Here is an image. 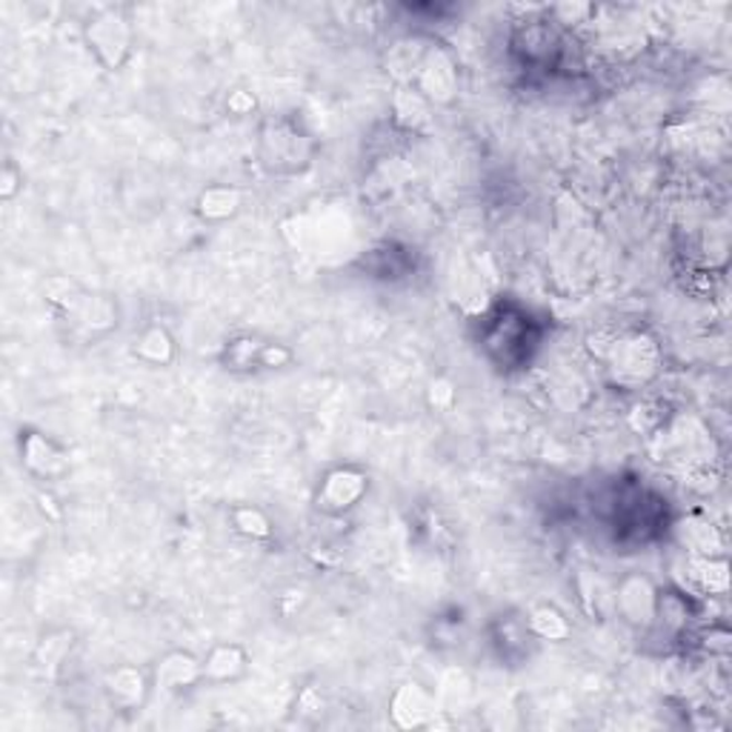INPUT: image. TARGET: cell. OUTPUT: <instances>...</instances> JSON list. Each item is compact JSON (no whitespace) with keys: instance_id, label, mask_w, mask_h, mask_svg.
<instances>
[{"instance_id":"1","label":"cell","mask_w":732,"mask_h":732,"mask_svg":"<svg viewBox=\"0 0 732 732\" xmlns=\"http://www.w3.org/2000/svg\"><path fill=\"white\" fill-rule=\"evenodd\" d=\"M596 349L598 361L604 363V370L619 386L638 389L647 381H652L661 363L658 344L647 333H619V335H598Z\"/></svg>"},{"instance_id":"2","label":"cell","mask_w":732,"mask_h":732,"mask_svg":"<svg viewBox=\"0 0 732 732\" xmlns=\"http://www.w3.org/2000/svg\"><path fill=\"white\" fill-rule=\"evenodd\" d=\"M315 137L295 118H269L257 135V158L261 167L273 175H298L312 167Z\"/></svg>"},{"instance_id":"3","label":"cell","mask_w":732,"mask_h":732,"mask_svg":"<svg viewBox=\"0 0 732 732\" xmlns=\"http://www.w3.org/2000/svg\"><path fill=\"white\" fill-rule=\"evenodd\" d=\"M86 46L95 55V61L109 72L127 63L129 52H132V40H135V29H132V17L123 7H104L86 21L84 29Z\"/></svg>"},{"instance_id":"4","label":"cell","mask_w":732,"mask_h":732,"mask_svg":"<svg viewBox=\"0 0 732 732\" xmlns=\"http://www.w3.org/2000/svg\"><path fill=\"white\" fill-rule=\"evenodd\" d=\"M370 490V478L358 467H338L326 472L321 487H317L315 506L326 515H344L356 509Z\"/></svg>"},{"instance_id":"5","label":"cell","mask_w":732,"mask_h":732,"mask_svg":"<svg viewBox=\"0 0 732 732\" xmlns=\"http://www.w3.org/2000/svg\"><path fill=\"white\" fill-rule=\"evenodd\" d=\"M21 464L38 481H61L69 472V455L49 435L35 430L21 432Z\"/></svg>"},{"instance_id":"6","label":"cell","mask_w":732,"mask_h":732,"mask_svg":"<svg viewBox=\"0 0 732 732\" xmlns=\"http://www.w3.org/2000/svg\"><path fill=\"white\" fill-rule=\"evenodd\" d=\"M658 589L649 581L647 575L629 573L624 581L619 584V596H615V607H619L621 619L627 621L629 627L649 629L656 624L658 615Z\"/></svg>"},{"instance_id":"7","label":"cell","mask_w":732,"mask_h":732,"mask_svg":"<svg viewBox=\"0 0 732 732\" xmlns=\"http://www.w3.org/2000/svg\"><path fill=\"white\" fill-rule=\"evenodd\" d=\"M201 681H204V661L192 652H169L152 670V687L164 689V693L195 687Z\"/></svg>"},{"instance_id":"8","label":"cell","mask_w":732,"mask_h":732,"mask_svg":"<svg viewBox=\"0 0 732 732\" xmlns=\"http://www.w3.org/2000/svg\"><path fill=\"white\" fill-rule=\"evenodd\" d=\"M435 712V698L430 695V689L418 684V681H407L400 684L393 693V701H389V716H393L395 727H423Z\"/></svg>"},{"instance_id":"9","label":"cell","mask_w":732,"mask_h":732,"mask_svg":"<svg viewBox=\"0 0 732 732\" xmlns=\"http://www.w3.org/2000/svg\"><path fill=\"white\" fill-rule=\"evenodd\" d=\"M204 681L212 684H232L247 675L250 656L241 644H215L204 658Z\"/></svg>"},{"instance_id":"10","label":"cell","mask_w":732,"mask_h":732,"mask_svg":"<svg viewBox=\"0 0 732 732\" xmlns=\"http://www.w3.org/2000/svg\"><path fill=\"white\" fill-rule=\"evenodd\" d=\"M679 541L687 550V555L695 559H716L724 555V538L716 529V524L704 515H689L679 527Z\"/></svg>"},{"instance_id":"11","label":"cell","mask_w":732,"mask_h":732,"mask_svg":"<svg viewBox=\"0 0 732 732\" xmlns=\"http://www.w3.org/2000/svg\"><path fill=\"white\" fill-rule=\"evenodd\" d=\"M152 689V679H146L137 667H115L106 675V693L112 698V704L123 707V710H135Z\"/></svg>"},{"instance_id":"12","label":"cell","mask_w":732,"mask_h":732,"mask_svg":"<svg viewBox=\"0 0 732 732\" xmlns=\"http://www.w3.org/2000/svg\"><path fill=\"white\" fill-rule=\"evenodd\" d=\"M243 206L241 189L229 187V183H215V187H206L197 197V215L212 224H220V220L235 218Z\"/></svg>"},{"instance_id":"13","label":"cell","mask_w":732,"mask_h":732,"mask_svg":"<svg viewBox=\"0 0 732 732\" xmlns=\"http://www.w3.org/2000/svg\"><path fill=\"white\" fill-rule=\"evenodd\" d=\"M687 566L693 584L707 596H724L727 589H730V566H727L724 555H716V559L687 555Z\"/></svg>"},{"instance_id":"14","label":"cell","mask_w":732,"mask_h":732,"mask_svg":"<svg viewBox=\"0 0 732 732\" xmlns=\"http://www.w3.org/2000/svg\"><path fill=\"white\" fill-rule=\"evenodd\" d=\"M135 358L152 367H169L175 361V338L167 326L152 324L135 340Z\"/></svg>"},{"instance_id":"15","label":"cell","mask_w":732,"mask_h":732,"mask_svg":"<svg viewBox=\"0 0 732 732\" xmlns=\"http://www.w3.org/2000/svg\"><path fill=\"white\" fill-rule=\"evenodd\" d=\"M430 100L421 98L416 89H409V86H398L395 89V98H393V112H395V121H398V127L404 129H421L430 123Z\"/></svg>"},{"instance_id":"16","label":"cell","mask_w":732,"mask_h":732,"mask_svg":"<svg viewBox=\"0 0 732 732\" xmlns=\"http://www.w3.org/2000/svg\"><path fill=\"white\" fill-rule=\"evenodd\" d=\"M527 629L536 635V638H544V641H564V638H569V633H573L569 621H566L555 607H538V610L529 612Z\"/></svg>"},{"instance_id":"17","label":"cell","mask_w":732,"mask_h":732,"mask_svg":"<svg viewBox=\"0 0 732 732\" xmlns=\"http://www.w3.org/2000/svg\"><path fill=\"white\" fill-rule=\"evenodd\" d=\"M232 527L247 538H269L273 536V521L266 518L257 506H238L232 509Z\"/></svg>"},{"instance_id":"18","label":"cell","mask_w":732,"mask_h":732,"mask_svg":"<svg viewBox=\"0 0 732 732\" xmlns=\"http://www.w3.org/2000/svg\"><path fill=\"white\" fill-rule=\"evenodd\" d=\"M261 352H264V340L257 338H238L227 347L229 370H257L261 367Z\"/></svg>"},{"instance_id":"19","label":"cell","mask_w":732,"mask_h":732,"mask_svg":"<svg viewBox=\"0 0 732 732\" xmlns=\"http://www.w3.org/2000/svg\"><path fill=\"white\" fill-rule=\"evenodd\" d=\"M292 363V349H287L284 344H264V352H261V367L264 370H280V367H289Z\"/></svg>"},{"instance_id":"20","label":"cell","mask_w":732,"mask_h":732,"mask_svg":"<svg viewBox=\"0 0 732 732\" xmlns=\"http://www.w3.org/2000/svg\"><path fill=\"white\" fill-rule=\"evenodd\" d=\"M229 109H232L235 115H250L252 109H255V98L241 89L232 92V95H229Z\"/></svg>"},{"instance_id":"21","label":"cell","mask_w":732,"mask_h":732,"mask_svg":"<svg viewBox=\"0 0 732 732\" xmlns=\"http://www.w3.org/2000/svg\"><path fill=\"white\" fill-rule=\"evenodd\" d=\"M15 169L12 167H7L3 169V197H12L15 195Z\"/></svg>"}]
</instances>
